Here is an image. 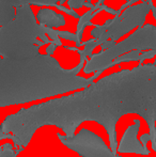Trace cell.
<instances>
[{
  "label": "cell",
  "mask_w": 156,
  "mask_h": 157,
  "mask_svg": "<svg viewBox=\"0 0 156 157\" xmlns=\"http://www.w3.org/2000/svg\"><path fill=\"white\" fill-rule=\"evenodd\" d=\"M38 37L49 44L44 25L38 23L31 6L28 3L16 8L13 21L0 27V56L9 58L31 57L40 54Z\"/></svg>",
  "instance_id": "cell-1"
},
{
  "label": "cell",
  "mask_w": 156,
  "mask_h": 157,
  "mask_svg": "<svg viewBox=\"0 0 156 157\" xmlns=\"http://www.w3.org/2000/svg\"><path fill=\"white\" fill-rule=\"evenodd\" d=\"M125 72L133 101V113L146 121L152 147L156 152V61L140 64Z\"/></svg>",
  "instance_id": "cell-2"
},
{
  "label": "cell",
  "mask_w": 156,
  "mask_h": 157,
  "mask_svg": "<svg viewBox=\"0 0 156 157\" xmlns=\"http://www.w3.org/2000/svg\"><path fill=\"white\" fill-rule=\"evenodd\" d=\"M150 50L156 49V27L153 25H146L139 27L131 35L115 46L106 50H101L97 54L90 56V60L83 66L86 74L95 72L100 76L105 70L109 68L110 63L122 56L124 52L131 50Z\"/></svg>",
  "instance_id": "cell-3"
},
{
  "label": "cell",
  "mask_w": 156,
  "mask_h": 157,
  "mask_svg": "<svg viewBox=\"0 0 156 157\" xmlns=\"http://www.w3.org/2000/svg\"><path fill=\"white\" fill-rule=\"evenodd\" d=\"M150 11L151 6L146 0H143L141 3L136 6H128L122 14L116 15L115 18H112L109 29L96 39V43L102 45L107 40L118 41L121 36L128 33L135 27H142Z\"/></svg>",
  "instance_id": "cell-4"
},
{
  "label": "cell",
  "mask_w": 156,
  "mask_h": 157,
  "mask_svg": "<svg viewBox=\"0 0 156 157\" xmlns=\"http://www.w3.org/2000/svg\"><path fill=\"white\" fill-rule=\"evenodd\" d=\"M140 122L138 120L135 121V124L129 126L128 129L125 132L124 136L122 138V142L120 145L121 152H137L140 154L148 155L149 151L146 147H142L139 141L136 139L138 130H139Z\"/></svg>",
  "instance_id": "cell-5"
},
{
  "label": "cell",
  "mask_w": 156,
  "mask_h": 157,
  "mask_svg": "<svg viewBox=\"0 0 156 157\" xmlns=\"http://www.w3.org/2000/svg\"><path fill=\"white\" fill-rule=\"evenodd\" d=\"M36 21L40 24L49 28H59L65 25V18L61 14L50 9H41L36 15Z\"/></svg>",
  "instance_id": "cell-6"
},
{
  "label": "cell",
  "mask_w": 156,
  "mask_h": 157,
  "mask_svg": "<svg viewBox=\"0 0 156 157\" xmlns=\"http://www.w3.org/2000/svg\"><path fill=\"white\" fill-rule=\"evenodd\" d=\"M101 9H97V10H93V9H90L88 12H86L83 15H81L79 17V21L77 24V31H76V34H77L79 41L81 42L82 40V33H83V30L87 26H92V23H91V19L97 14L98 12H101Z\"/></svg>",
  "instance_id": "cell-7"
},
{
  "label": "cell",
  "mask_w": 156,
  "mask_h": 157,
  "mask_svg": "<svg viewBox=\"0 0 156 157\" xmlns=\"http://www.w3.org/2000/svg\"><path fill=\"white\" fill-rule=\"evenodd\" d=\"M16 10L12 4L0 1V27L15 18Z\"/></svg>",
  "instance_id": "cell-8"
},
{
  "label": "cell",
  "mask_w": 156,
  "mask_h": 157,
  "mask_svg": "<svg viewBox=\"0 0 156 157\" xmlns=\"http://www.w3.org/2000/svg\"><path fill=\"white\" fill-rule=\"evenodd\" d=\"M140 54H141V50H131V52H126V54L122 55V56H119L118 58H116L112 62L110 63L109 67H112L115 65L122 63V62H128V61H139L140 58Z\"/></svg>",
  "instance_id": "cell-9"
},
{
  "label": "cell",
  "mask_w": 156,
  "mask_h": 157,
  "mask_svg": "<svg viewBox=\"0 0 156 157\" xmlns=\"http://www.w3.org/2000/svg\"><path fill=\"white\" fill-rule=\"evenodd\" d=\"M82 46H85L82 50H79L78 49V54H79V57H80V61L81 62H85L87 61V57H90L92 55V52L95 47H97L98 44L96 43V39H90L86 42H81Z\"/></svg>",
  "instance_id": "cell-10"
},
{
  "label": "cell",
  "mask_w": 156,
  "mask_h": 157,
  "mask_svg": "<svg viewBox=\"0 0 156 157\" xmlns=\"http://www.w3.org/2000/svg\"><path fill=\"white\" fill-rule=\"evenodd\" d=\"M21 1V6L23 4H33V6H57L58 2H60L61 0H19Z\"/></svg>",
  "instance_id": "cell-11"
},
{
  "label": "cell",
  "mask_w": 156,
  "mask_h": 157,
  "mask_svg": "<svg viewBox=\"0 0 156 157\" xmlns=\"http://www.w3.org/2000/svg\"><path fill=\"white\" fill-rule=\"evenodd\" d=\"M111 23H112V19H108V21H106V23H105L104 25H102V26L95 25L94 26L95 28L91 31V35L93 36V39H98L101 35L104 34V33L109 29Z\"/></svg>",
  "instance_id": "cell-12"
},
{
  "label": "cell",
  "mask_w": 156,
  "mask_h": 157,
  "mask_svg": "<svg viewBox=\"0 0 156 157\" xmlns=\"http://www.w3.org/2000/svg\"><path fill=\"white\" fill-rule=\"evenodd\" d=\"M57 33H58L59 37H61V39H65V40H69V41L75 42L77 47H79V46H82V44H81V42L79 41V39H78V36H77L76 33H72V32H69V31H60V30H57Z\"/></svg>",
  "instance_id": "cell-13"
},
{
  "label": "cell",
  "mask_w": 156,
  "mask_h": 157,
  "mask_svg": "<svg viewBox=\"0 0 156 157\" xmlns=\"http://www.w3.org/2000/svg\"><path fill=\"white\" fill-rule=\"evenodd\" d=\"M156 56V49H150V50H146V52H141L140 54V58H139V62L140 64L143 63L144 60L146 59H152Z\"/></svg>",
  "instance_id": "cell-14"
},
{
  "label": "cell",
  "mask_w": 156,
  "mask_h": 157,
  "mask_svg": "<svg viewBox=\"0 0 156 157\" xmlns=\"http://www.w3.org/2000/svg\"><path fill=\"white\" fill-rule=\"evenodd\" d=\"M62 42L61 40H57V41H51L48 45V47L46 48V54L47 55H52L55 52V50L57 49L58 46H62Z\"/></svg>",
  "instance_id": "cell-15"
},
{
  "label": "cell",
  "mask_w": 156,
  "mask_h": 157,
  "mask_svg": "<svg viewBox=\"0 0 156 157\" xmlns=\"http://www.w3.org/2000/svg\"><path fill=\"white\" fill-rule=\"evenodd\" d=\"M57 9H59V10H61V11H63V12H65V13H67V14L69 15H71V16H74V17H76V18H78L79 19V15H78V13L76 12L75 10H74V9H67V6H63V4H57V6H56Z\"/></svg>",
  "instance_id": "cell-16"
},
{
  "label": "cell",
  "mask_w": 156,
  "mask_h": 157,
  "mask_svg": "<svg viewBox=\"0 0 156 157\" xmlns=\"http://www.w3.org/2000/svg\"><path fill=\"white\" fill-rule=\"evenodd\" d=\"M116 41H113V40H107V41H105L104 43L101 45V47H102V50H106L108 49V48L112 47V46L116 45Z\"/></svg>",
  "instance_id": "cell-17"
},
{
  "label": "cell",
  "mask_w": 156,
  "mask_h": 157,
  "mask_svg": "<svg viewBox=\"0 0 156 157\" xmlns=\"http://www.w3.org/2000/svg\"><path fill=\"white\" fill-rule=\"evenodd\" d=\"M146 1H148L149 4H150L151 11H152V13H153V16H154V18L156 19V8L154 6V4H153V1H152V0H146Z\"/></svg>",
  "instance_id": "cell-18"
},
{
  "label": "cell",
  "mask_w": 156,
  "mask_h": 157,
  "mask_svg": "<svg viewBox=\"0 0 156 157\" xmlns=\"http://www.w3.org/2000/svg\"><path fill=\"white\" fill-rule=\"evenodd\" d=\"M104 2H105V0H98L96 3H94V6H96V9H98L100 8V6H102V4H104Z\"/></svg>",
  "instance_id": "cell-19"
},
{
  "label": "cell",
  "mask_w": 156,
  "mask_h": 157,
  "mask_svg": "<svg viewBox=\"0 0 156 157\" xmlns=\"http://www.w3.org/2000/svg\"><path fill=\"white\" fill-rule=\"evenodd\" d=\"M44 44H45V43H44V42L42 41V40H36V45L40 46V47H41V46H43Z\"/></svg>",
  "instance_id": "cell-20"
},
{
  "label": "cell",
  "mask_w": 156,
  "mask_h": 157,
  "mask_svg": "<svg viewBox=\"0 0 156 157\" xmlns=\"http://www.w3.org/2000/svg\"><path fill=\"white\" fill-rule=\"evenodd\" d=\"M67 0H61L60 1V4H63V3H65V2H67Z\"/></svg>",
  "instance_id": "cell-21"
},
{
  "label": "cell",
  "mask_w": 156,
  "mask_h": 157,
  "mask_svg": "<svg viewBox=\"0 0 156 157\" xmlns=\"http://www.w3.org/2000/svg\"><path fill=\"white\" fill-rule=\"evenodd\" d=\"M155 1H156V0H155Z\"/></svg>",
  "instance_id": "cell-22"
}]
</instances>
